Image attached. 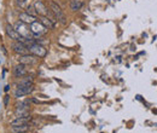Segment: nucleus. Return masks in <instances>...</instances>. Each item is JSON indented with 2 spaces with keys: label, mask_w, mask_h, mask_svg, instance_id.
I'll return each mask as SVG.
<instances>
[{
  "label": "nucleus",
  "mask_w": 157,
  "mask_h": 133,
  "mask_svg": "<svg viewBox=\"0 0 157 133\" xmlns=\"http://www.w3.org/2000/svg\"><path fill=\"white\" fill-rule=\"evenodd\" d=\"M18 19H20L21 22H23L24 24H32V23H34L35 21H36V17L35 16H32V15H29V14H27V12H21L20 16H18Z\"/></svg>",
  "instance_id": "nucleus-9"
},
{
  "label": "nucleus",
  "mask_w": 157,
  "mask_h": 133,
  "mask_svg": "<svg viewBox=\"0 0 157 133\" xmlns=\"http://www.w3.org/2000/svg\"><path fill=\"white\" fill-rule=\"evenodd\" d=\"M81 6H82V2H81L80 0H73L71 4H70V9H71L73 11H78V10H80Z\"/></svg>",
  "instance_id": "nucleus-14"
},
{
  "label": "nucleus",
  "mask_w": 157,
  "mask_h": 133,
  "mask_svg": "<svg viewBox=\"0 0 157 133\" xmlns=\"http://www.w3.org/2000/svg\"><path fill=\"white\" fill-rule=\"evenodd\" d=\"M38 62V58L30 53H27V55H23V56H20L18 58V63L21 64H24V65H33Z\"/></svg>",
  "instance_id": "nucleus-7"
},
{
  "label": "nucleus",
  "mask_w": 157,
  "mask_h": 133,
  "mask_svg": "<svg viewBox=\"0 0 157 133\" xmlns=\"http://www.w3.org/2000/svg\"><path fill=\"white\" fill-rule=\"evenodd\" d=\"M29 104H30V100L20 102V103L16 105V108H17V109H27V110H29Z\"/></svg>",
  "instance_id": "nucleus-15"
},
{
  "label": "nucleus",
  "mask_w": 157,
  "mask_h": 133,
  "mask_svg": "<svg viewBox=\"0 0 157 133\" xmlns=\"http://www.w3.org/2000/svg\"><path fill=\"white\" fill-rule=\"evenodd\" d=\"M29 130V123L28 125H20V126H11V132L12 133H27Z\"/></svg>",
  "instance_id": "nucleus-12"
},
{
  "label": "nucleus",
  "mask_w": 157,
  "mask_h": 133,
  "mask_svg": "<svg viewBox=\"0 0 157 133\" xmlns=\"http://www.w3.org/2000/svg\"><path fill=\"white\" fill-rule=\"evenodd\" d=\"M13 28L17 30V33H20V35H22L23 38H25L27 40H33V39L30 38V29H27V24H24L23 22L18 21L15 24Z\"/></svg>",
  "instance_id": "nucleus-4"
},
{
  "label": "nucleus",
  "mask_w": 157,
  "mask_h": 133,
  "mask_svg": "<svg viewBox=\"0 0 157 133\" xmlns=\"http://www.w3.org/2000/svg\"><path fill=\"white\" fill-rule=\"evenodd\" d=\"M32 121V116H28V117H17L16 120L11 121L10 125L11 126H20V125H28L29 122Z\"/></svg>",
  "instance_id": "nucleus-11"
},
{
  "label": "nucleus",
  "mask_w": 157,
  "mask_h": 133,
  "mask_svg": "<svg viewBox=\"0 0 157 133\" xmlns=\"http://www.w3.org/2000/svg\"><path fill=\"white\" fill-rule=\"evenodd\" d=\"M11 47H12L13 52L17 53V55H20V56H23V55L29 53V52H28V47H27V45L23 44V42H21V41H13V42L11 44Z\"/></svg>",
  "instance_id": "nucleus-5"
},
{
  "label": "nucleus",
  "mask_w": 157,
  "mask_h": 133,
  "mask_svg": "<svg viewBox=\"0 0 157 133\" xmlns=\"http://www.w3.org/2000/svg\"><path fill=\"white\" fill-rule=\"evenodd\" d=\"M28 74V69H27V65L24 64H17L15 68H13V75L16 77H22V76H25Z\"/></svg>",
  "instance_id": "nucleus-8"
},
{
  "label": "nucleus",
  "mask_w": 157,
  "mask_h": 133,
  "mask_svg": "<svg viewBox=\"0 0 157 133\" xmlns=\"http://www.w3.org/2000/svg\"><path fill=\"white\" fill-rule=\"evenodd\" d=\"M50 10H51L52 15L55 16V18L57 19L59 23H62V24H65V23H67L65 15L63 14L62 9L59 7V6L57 5V4H56V2H53V1H51V2H50Z\"/></svg>",
  "instance_id": "nucleus-2"
},
{
  "label": "nucleus",
  "mask_w": 157,
  "mask_h": 133,
  "mask_svg": "<svg viewBox=\"0 0 157 133\" xmlns=\"http://www.w3.org/2000/svg\"><path fill=\"white\" fill-rule=\"evenodd\" d=\"M17 5L22 9H27L29 6V0H17Z\"/></svg>",
  "instance_id": "nucleus-17"
},
{
  "label": "nucleus",
  "mask_w": 157,
  "mask_h": 133,
  "mask_svg": "<svg viewBox=\"0 0 157 133\" xmlns=\"http://www.w3.org/2000/svg\"><path fill=\"white\" fill-rule=\"evenodd\" d=\"M27 47H28V52L30 55H33V56L38 58H44L47 55V50L45 49V46L39 45L36 42H30V44L27 45Z\"/></svg>",
  "instance_id": "nucleus-1"
},
{
  "label": "nucleus",
  "mask_w": 157,
  "mask_h": 133,
  "mask_svg": "<svg viewBox=\"0 0 157 133\" xmlns=\"http://www.w3.org/2000/svg\"><path fill=\"white\" fill-rule=\"evenodd\" d=\"M25 12L29 14V15H32V16H35V17H36V15H38V14H36V10H35V7H34V5H33V6L29 5V6L25 9Z\"/></svg>",
  "instance_id": "nucleus-16"
},
{
  "label": "nucleus",
  "mask_w": 157,
  "mask_h": 133,
  "mask_svg": "<svg viewBox=\"0 0 157 133\" xmlns=\"http://www.w3.org/2000/svg\"><path fill=\"white\" fill-rule=\"evenodd\" d=\"M33 90H34L33 85H18L17 88H16V91H15V97L18 98V97H23V96L25 95H29V93L33 92Z\"/></svg>",
  "instance_id": "nucleus-6"
},
{
  "label": "nucleus",
  "mask_w": 157,
  "mask_h": 133,
  "mask_svg": "<svg viewBox=\"0 0 157 133\" xmlns=\"http://www.w3.org/2000/svg\"><path fill=\"white\" fill-rule=\"evenodd\" d=\"M7 103H9V96L5 97V105H7Z\"/></svg>",
  "instance_id": "nucleus-18"
},
{
  "label": "nucleus",
  "mask_w": 157,
  "mask_h": 133,
  "mask_svg": "<svg viewBox=\"0 0 157 133\" xmlns=\"http://www.w3.org/2000/svg\"><path fill=\"white\" fill-rule=\"evenodd\" d=\"M40 22H41V23H42L47 29H55L56 22H55V21H52L50 17H47V16H41V17H40Z\"/></svg>",
  "instance_id": "nucleus-10"
},
{
  "label": "nucleus",
  "mask_w": 157,
  "mask_h": 133,
  "mask_svg": "<svg viewBox=\"0 0 157 133\" xmlns=\"http://www.w3.org/2000/svg\"><path fill=\"white\" fill-rule=\"evenodd\" d=\"M15 115L17 117H28V116H30L29 110H27V109H17V108L15 110Z\"/></svg>",
  "instance_id": "nucleus-13"
},
{
  "label": "nucleus",
  "mask_w": 157,
  "mask_h": 133,
  "mask_svg": "<svg viewBox=\"0 0 157 133\" xmlns=\"http://www.w3.org/2000/svg\"><path fill=\"white\" fill-rule=\"evenodd\" d=\"M29 29H30V33L34 34L35 37H41L47 33V28L39 21H35L34 23H32L29 25Z\"/></svg>",
  "instance_id": "nucleus-3"
}]
</instances>
